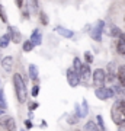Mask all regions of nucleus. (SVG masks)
<instances>
[{
	"mask_svg": "<svg viewBox=\"0 0 125 131\" xmlns=\"http://www.w3.org/2000/svg\"><path fill=\"white\" fill-rule=\"evenodd\" d=\"M26 9H29L31 13L39 15V5H38V0H28V3H26Z\"/></svg>",
	"mask_w": 125,
	"mask_h": 131,
	"instance_id": "4468645a",
	"label": "nucleus"
},
{
	"mask_svg": "<svg viewBox=\"0 0 125 131\" xmlns=\"http://www.w3.org/2000/svg\"><path fill=\"white\" fill-rule=\"evenodd\" d=\"M28 71H29V77L35 82V80H38V69L35 64H29L28 67Z\"/></svg>",
	"mask_w": 125,
	"mask_h": 131,
	"instance_id": "aec40b11",
	"label": "nucleus"
},
{
	"mask_svg": "<svg viewBox=\"0 0 125 131\" xmlns=\"http://www.w3.org/2000/svg\"><path fill=\"white\" fill-rule=\"evenodd\" d=\"M31 41H32L35 45H39L42 42V34H41L39 29H33L32 35H31Z\"/></svg>",
	"mask_w": 125,
	"mask_h": 131,
	"instance_id": "dca6fc26",
	"label": "nucleus"
},
{
	"mask_svg": "<svg viewBox=\"0 0 125 131\" xmlns=\"http://www.w3.org/2000/svg\"><path fill=\"white\" fill-rule=\"evenodd\" d=\"M79 74H80V79H82V82H83L84 84H87V80L90 79V66H89V63H84Z\"/></svg>",
	"mask_w": 125,
	"mask_h": 131,
	"instance_id": "1a4fd4ad",
	"label": "nucleus"
},
{
	"mask_svg": "<svg viewBox=\"0 0 125 131\" xmlns=\"http://www.w3.org/2000/svg\"><path fill=\"white\" fill-rule=\"evenodd\" d=\"M6 101H5V96H3V90L0 89V108L2 109H6Z\"/></svg>",
	"mask_w": 125,
	"mask_h": 131,
	"instance_id": "a878e982",
	"label": "nucleus"
},
{
	"mask_svg": "<svg viewBox=\"0 0 125 131\" xmlns=\"http://www.w3.org/2000/svg\"><path fill=\"white\" fill-rule=\"evenodd\" d=\"M124 125H125V122H124Z\"/></svg>",
	"mask_w": 125,
	"mask_h": 131,
	"instance_id": "e433bc0d",
	"label": "nucleus"
},
{
	"mask_svg": "<svg viewBox=\"0 0 125 131\" xmlns=\"http://www.w3.org/2000/svg\"><path fill=\"white\" fill-rule=\"evenodd\" d=\"M0 125L3 127L6 131H16V121L12 117L0 118Z\"/></svg>",
	"mask_w": 125,
	"mask_h": 131,
	"instance_id": "0eeeda50",
	"label": "nucleus"
},
{
	"mask_svg": "<svg viewBox=\"0 0 125 131\" xmlns=\"http://www.w3.org/2000/svg\"><path fill=\"white\" fill-rule=\"evenodd\" d=\"M111 118L116 125H122L125 122V101H116L111 108Z\"/></svg>",
	"mask_w": 125,
	"mask_h": 131,
	"instance_id": "f03ea898",
	"label": "nucleus"
},
{
	"mask_svg": "<svg viewBox=\"0 0 125 131\" xmlns=\"http://www.w3.org/2000/svg\"><path fill=\"white\" fill-rule=\"evenodd\" d=\"M0 19H2V22H3V24H7V15H6L5 7H3V6H0Z\"/></svg>",
	"mask_w": 125,
	"mask_h": 131,
	"instance_id": "b1692460",
	"label": "nucleus"
},
{
	"mask_svg": "<svg viewBox=\"0 0 125 131\" xmlns=\"http://www.w3.org/2000/svg\"><path fill=\"white\" fill-rule=\"evenodd\" d=\"M116 52L121 56H125V32H122L116 42Z\"/></svg>",
	"mask_w": 125,
	"mask_h": 131,
	"instance_id": "9d476101",
	"label": "nucleus"
},
{
	"mask_svg": "<svg viewBox=\"0 0 125 131\" xmlns=\"http://www.w3.org/2000/svg\"><path fill=\"white\" fill-rule=\"evenodd\" d=\"M96 122H97V125L100 127L102 130H105V122H103L102 115H97V117H96ZM105 131H106V130H105Z\"/></svg>",
	"mask_w": 125,
	"mask_h": 131,
	"instance_id": "bb28decb",
	"label": "nucleus"
},
{
	"mask_svg": "<svg viewBox=\"0 0 125 131\" xmlns=\"http://www.w3.org/2000/svg\"><path fill=\"white\" fill-rule=\"evenodd\" d=\"M106 34L111 38H119V35L122 34V31H121L118 26H115V25H109V26L106 28Z\"/></svg>",
	"mask_w": 125,
	"mask_h": 131,
	"instance_id": "ddd939ff",
	"label": "nucleus"
},
{
	"mask_svg": "<svg viewBox=\"0 0 125 131\" xmlns=\"http://www.w3.org/2000/svg\"><path fill=\"white\" fill-rule=\"evenodd\" d=\"M7 32H9L10 37H12V42L19 44V42L22 41V34L19 32V29L16 28V26H9V28H7Z\"/></svg>",
	"mask_w": 125,
	"mask_h": 131,
	"instance_id": "6e6552de",
	"label": "nucleus"
},
{
	"mask_svg": "<svg viewBox=\"0 0 125 131\" xmlns=\"http://www.w3.org/2000/svg\"><path fill=\"white\" fill-rule=\"evenodd\" d=\"M39 20H41V24L45 26V25H48V16H47L45 12H39Z\"/></svg>",
	"mask_w": 125,
	"mask_h": 131,
	"instance_id": "5701e85b",
	"label": "nucleus"
},
{
	"mask_svg": "<svg viewBox=\"0 0 125 131\" xmlns=\"http://www.w3.org/2000/svg\"><path fill=\"white\" fill-rule=\"evenodd\" d=\"M84 60H86V63L90 64V63L93 61V56L90 54V52H86V54H84Z\"/></svg>",
	"mask_w": 125,
	"mask_h": 131,
	"instance_id": "c85d7f7f",
	"label": "nucleus"
},
{
	"mask_svg": "<svg viewBox=\"0 0 125 131\" xmlns=\"http://www.w3.org/2000/svg\"><path fill=\"white\" fill-rule=\"evenodd\" d=\"M79 115L76 114V115H71V117H69L67 118V122H69L70 125H73V124H77V121H79Z\"/></svg>",
	"mask_w": 125,
	"mask_h": 131,
	"instance_id": "393cba45",
	"label": "nucleus"
},
{
	"mask_svg": "<svg viewBox=\"0 0 125 131\" xmlns=\"http://www.w3.org/2000/svg\"><path fill=\"white\" fill-rule=\"evenodd\" d=\"M38 106H39V103H38V102H31V103H29V109H31V111L37 109Z\"/></svg>",
	"mask_w": 125,
	"mask_h": 131,
	"instance_id": "c756f323",
	"label": "nucleus"
},
{
	"mask_svg": "<svg viewBox=\"0 0 125 131\" xmlns=\"http://www.w3.org/2000/svg\"><path fill=\"white\" fill-rule=\"evenodd\" d=\"M31 93H32L33 98H37L38 96V93H39V86H38V84H35V86L32 88V92H31Z\"/></svg>",
	"mask_w": 125,
	"mask_h": 131,
	"instance_id": "cd10ccee",
	"label": "nucleus"
},
{
	"mask_svg": "<svg viewBox=\"0 0 125 131\" xmlns=\"http://www.w3.org/2000/svg\"><path fill=\"white\" fill-rule=\"evenodd\" d=\"M33 47H35V44H33V42L31 41V39H29V41H25V42H23V51H25V52L32 51Z\"/></svg>",
	"mask_w": 125,
	"mask_h": 131,
	"instance_id": "412c9836",
	"label": "nucleus"
},
{
	"mask_svg": "<svg viewBox=\"0 0 125 131\" xmlns=\"http://www.w3.org/2000/svg\"><path fill=\"white\" fill-rule=\"evenodd\" d=\"M124 20H125V16H124Z\"/></svg>",
	"mask_w": 125,
	"mask_h": 131,
	"instance_id": "c9c22d12",
	"label": "nucleus"
},
{
	"mask_svg": "<svg viewBox=\"0 0 125 131\" xmlns=\"http://www.w3.org/2000/svg\"><path fill=\"white\" fill-rule=\"evenodd\" d=\"M22 131H26V130H22Z\"/></svg>",
	"mask_w": 125,
	"mask_h": 131,
	"instance_id": "f704fd0d",
	"label": "nucleus"
},
{
	"mask_svg": "<svg viewBox=\"0 0 125 131\" xmlns=\"http://www.w3.org/2000/svg\"><path fill=\"white\" fill-rule=\"evenodd\" d=\"M13 86H15V92H16V98L20 103H25L28 99V90H26V84L25 80L19 73L13 74Z\"/></svg>",
	"mask_w": 125,
	"mask_h": 131,
	"instance_id": "f257e3e1",
	"label": "nucleus"
},
{
	"mask_svg": "<svg viewBox=\"0 0 125 131\" xmlns=\"http://www.w3.org/2000/svg\"><path fill=\"white\" fill-rule=\"evenodd\" d=\"M67 82L71 88H76V86H79L82 79H80V74L77 71L74 70V69H69L67 70Z\"/></svg>",
	"mask_w": 125,
	"mask_h": 131,
	"instance_id": "423d86ee",
	"label": "nucleus"
},
{
	"mask_svg": "<svg viewBox=\"0 0 125 131\" xmlns=\"http://www.w3.org/2000/svg\"><path fill=\"white\" fill-rule=\"evenodd\" d=\"M116 79L119 80V83L122 88H125V66H121L116 73Z\"/></svg>",
	"mask_w": 125,
	"mask_h": 131,
	"instance_id": "f3484780",
	"label": "nucleus"
},
{
	"mask_svg": "<svg viewBox=\"0 0 125 131\" xmlns=\"http://www.w3.org/2000/svg\"><path fill=\"white\" fill-rule=\"evenodd\" d=\"M73 66H74V70L77 71V73H80L82 67H83V63H82V61L77 58V57H76V58H74V61H73Z\"/></svg>",
	"mask_w": 125,
	"mask_h": 131,
	"instance_id": "4be33fe9",
	"label": "nucleus"
},
{
	"mask_svg": "<svg viewBox=\"0 0 125 131\" xmlns=\"http://www.w3.org/2000/svg\"><path fill=\"white\" fill-rule=\"evenodd\" d=\"M89 112V106H87V101L86 99H83V103H82V106H76V114L79 115L80 118H84L86 115H87Z\"/></svg>",
	"mask_w": 125,
	"mask_h": 131,
	"instance_id": "9b49d317",
	"label": "nucleus"
},
{
	"mask_svg": "<svg viewBox=\"0 0 125 131\" xmlns=\"http://www.w3.org/2000/svg\"><path fill=\"white\" fill-rule=\"evenodd\" d=\"M2 114H5V109H2V108H0V115H2Z\"/></svg>",
	"mask_w": 125,
	"mask_h": 131,
	"instance_id": "72a5a7b5",
	"label": "nucleus"
},
{
	"mask_svg": "<svg viewBox=\"0 0 125 131\" xmlns=\"http://www.w3.org/2000/svg\"><path fill=\"white\" fill-rule=\"evenodd\" d=\"M95 95H96L97 99H100V101H106V99L112 98V96L115 95V89H111V88L100 86V88H96V90H95Z\"/></svg>",
	"mask_w": 125,
	"mask_h": 131,
	"instance_id": "39448f33",
	"label": "nucleus"
},
{
	"mask_svg": "<svg viewBox=\"0 0 125 131\" xmlns=\"http://www.w3.org/2000/svg\"><path fill=\"white\" fill-rule=\"evenodd\" d=\"M55 32L58 34V35H61V37L69 38V39L74 37V32H73V31H71V29L64 28V26H57V28H55Z\"/></svg>",
	"mask_w": 125,
	"mask_h": 131,
	"instance_id": "f8f14e48",
	"label": "nucleus"
},
{
	"mask_svg": "<svg viewBox=\"0 0 125 131\" xmlns=\"http://www.w3.org/2000/svg\"><path fill=\"white\" fill-rule=\"evenodd\" d=\"M10 41H12V37H10L9 32H6L5 35H2V37H0V48H6L9 45Z\"/></svg>",
	"mask_w": 125,
	"mask_h": 131,
	"instance_id": "a211bd4d",
	"label": "nucleus"
},
{
	"mask_svg": "<svg viewBox=\"0 0 125 131\" xmlns=\"http://www.w3.org/2000/svg\"><path fill=\"white\" fill-rule=\"evenodd\" d=\"M103 26H105V24H103V20H97V24L93 26L92 29H90V38H92L93 41L96 42H100L102 41V34H103Z\"/></svg>",
	"mask_w": 125,
	"mask_h": 131,
	"instance_id": "20e7f679",
	"label": "nucleus"
},
{
	"mask_svg": "<svg viewBox=\"0 0 125 131\" xmlns=\"http://www.w3.org/2000/svg\"><path fill=\"white\" fill-rule=\"evenodd\" d=\"M25 127H26V128H28V130H29V128H32V122H31V121H29V119H26V121H25Z\"/></svg>",
	"mask_w": 125,
	"mask_h": 131,
	"instance_id": "7c9ffc66",
	"label": "nucleus"
},
{
	"mask_svg": "<svg viewBox=\"0 0 125 131\" xmlns=\"http://www.w3.org/2000/svg\"><path fill=\"white\" fill-rule=\"evenodd\" d=\"M84 130L86 131H105V130H102L100 127L97 125V122H95V121H87V124H86V127H84Z\"/></svg>",
	"mask_w": 125,
	"mask_h": 131,
	"instance_id": "6ab92c4d",
	"label": "nucleus"
},
{
	"mask_svg": "<svg viewBox=\"0 0 125 131\" xmlns=\"http://www.w3.org/2000/svg\"><path fill=\"white\" fill-rule=\"evenodd\" d=\"M93 84L96 86V88H100V86H105V83H106L108 80V76L106 73H105V70H102V69H96V70L93 71Z\"/></svg>",
	"mask_w": 125,
	"mask_h": 131,
	"instance_id": "7ed1b4c3",
	"label": "nucleus"
},
{
	"mask_svg": "<svg viewBox=\"0 0 125 131\" xmlns=\"http://www.w3.org/2000/svg\"><path fill=\"white\" fill-rule=\"evenodd\" d=\"M2 67L5 69V71H12V67H13V57H5L2 60Z\"/></svg>",
	"mask_w": 125,
	"mask_h": 131,
	"instance_id": "2eb2a0df",
	"label": "nucleus"
},
{
	"mask_svg": "<svg viewBox=\"0 0 125 131\" xmlns=\"http://www.w3.org/2000/svg\"><path fill=\"white\" fill-rule=\"evenodd\" d=\"M5 57H2V50H0V63H2V60H3Z\"/></svg>",
	"mask_w": 125,
	"mask_h": 131,
	"instance_id": "473e14b6",
	"label": "nucleus"
},
{
	"mask_svg": "<svg viewBox=\"0 0 125 131\" xmlns=\"http://www.w3.org/2000/svg\"><path fill=\"white\" fill-rule=\"evenodd\" d=\"M15 2H16V5H18V7H20V9L23 7V2H25V0H15Z\"/></svg>",
	"mask_w": 125,
	"mask_h": 131,
	"instance_id": "2f4dec72",
	"label": "nucleus"
}]
</instances>
